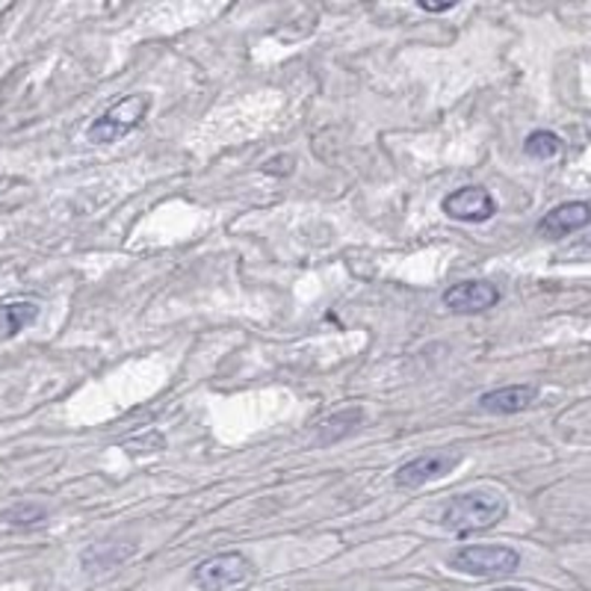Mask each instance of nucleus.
Returning a JSON list of instances; mask_svg holds the SVG:
<instances>
[{"label":"nucleus","mask_w":591,"mask_h":591,"mask_svg":"<svg viewBox=\"0 0 591 591\" xmlns=\"http://www.w3.org/2000/svg\"><path fill=\"white\" fill-rule=\"evenodd\" d=\"M589 246H591V242H589Z\"/></svg>","instance_id":"dca6fc26"},{"label":"nucleus","mask_w":591,"mask_h":591,"mask_svg":"<svg viewBox=\"0 0 591 591\" xmlns=\"http://www.w3.org/2000/svg\"><path fill=\"white\" fill-rule=\"evenodd\" d=\"M497 591H523V589H497Z\"/></svg>","instance_id":"2eb2a0df"},{"label":"nucleus","mask_w":591,"mask_h":591,"mask_svg":"<svg viewBox=\"0 0 591 591\" xmlns=\"http://www.w3.org/2000/svg\"><path fill=\"white\" fill-rule=\"evenodd\" d=\"M417 7H421V10H426V12H447V10H453V7H456V0H444V3H432V0H421Z\"/></svg>","instance_id":"4468645a"},{"label":"nucleus","mask_w":591,"mask_h":591,"mask_svg":"<svg viewBox=\"0 0 591 591\" xmlns=\"http://www.w3.org/2000/svg\"><path fill=\"white\" fill-rule=\"evenodd\" d=\"M251 573H255V568H251L249 559L237 553V550H228V553H216L201 564H196L193 582L201 591H228L242 585Z\"/></svg>","instance_id":"20e7f679"},{"label":"nucleus","mask_w":591,"mask_h":591,"mask_svg":"<svg viewBox=\"0 0 591 591\" xmlns=\"http://www.w3.org/2000/svg\"><path fill=\"white\" fill-rule=\"evenodd\" d=\"M361 417H364V412H361V408H350V412L334 414L332 421H325L323 423V432H320V440H325V444H332V440L343 438L346 432H352V429H355V426H359Z\"/></svg>","instance_id":"ddd939ff"},{"label":"nucleus","mask_w":591,"mask_h":591,"mask_svg":"<svg viewBox=\"0 0 591 591\" xmlns=\"http://www.w3.org/2000/svg\"><path fill=\"white\" fill-rule=\"evenodd\" d=\"M148 107H152V98L145 92H136V95H127L110 107L107 113H101L90 127V143L95 145H113L118 139H125L134 127L143 125V118L148 116Z\"/></svg>","instance_id":"f03ea898"},{"label":"nucleus","mask_w":591,"mask_h":591,"mask_svg":"<svg viewBox=\"0 0 591 591\" xmlns=\"http://www.w3.org/2000/svg\"><path fill=\"white\" fill-rule=\"evenodd\" d=\"M523 152L529 157H536V160H550L556 154L562 152V139L550 131H536V134L527 136V143H523Z\"/></svg>","instance_id":"f8f14e48"},{"label":"nucleus","mask_w":591,"mask_h":591,"mask_svg":"<svg viewBox=\"0 0 591 591\" xmlns=\"http://www.w3.org/2000/svg\"><path fill=\"white\" fill-rule=\"evenodd\" d=\"M444 214L458 222H488L497 214V201L483 187H462L444 198Z\"/></svg>","instance_id":"423d86ee"},{"label":"nucleus","mask_w":591,"mask_h":591,"mask_svg":"<svg viewBox=\"0 0 591 591\" xmlns=\"http://www.w3.org/2000/svg\"><path fill=\"white\" fill-rule=\"evenodd\" d=\"M458 462H462V453H458V449H429V453H421V456L408 458L405 465L396 467L394 483L400 485V488H423V485L453 474V467H456Z\"/></svg>","instance_id":"39448f33"},{"label":"nucleus","mask_w":591,"mask_h":591,"mask_svg":"<svg viewBox=\"0 0 591 591\" xmlns=\"http://www.w3.org/2000/svg\"><path fill=\"white\" fill-rule=\"evenodd\" d=\"M500 302V290L491 281H462L444 293V305L456 314H485Z\"/></svg>","instance_id":"0eeeda50"},{"label":"nucleus","mask_w":591,"mask_h":591,"mask_svg":"<svg viewBox=\"0 0 591 591\" xmlns=\"http://www.w3.org/2000/svg\"><path fill=\"white\" fill-rule=\"evenodd\" d=\"M48 518L45 506H39L33 500H19L7 506V509L0 511V520L3 523H10V527H37L42 520Z\"/></svg>","instance_id":"9b49d317"},{"label":"nucleus","mask_w":591,"mask_h":591,"mask_svg":"<svg viewBox=\"0 0 591 591\" xmlns=\"http://www.w3.org/2000/svg\"><path fill=\"white\" fill-rule=\"evenodd\" d=\"M37 302H7V305H0V341L19 338L28 325L37 323Z\"/></svg>","instance_id":"9d476101"},{"label":"nucleus","mask_w":591,"mask_h":591,"mask_svg":"<svg viewBox=\"0 0 591 591\" xmlns=\"http://www.w3.org/2000/svg\"><path fill=\"white\" fill-rule=\"evenodd\" d=\"M518 550L500 545L462 547V550L449 556V568L470 573V577H506V573L518 571Z\"/></svg>","instance_id":"7ed1b4c3"},{"label":"nucleus","mask_w":591,"mask_h":591,"mask_svg":"<svg viewBox=\"0 0 591 591\" xmlns=\"http://www.w3.org/2000/svg\"><path fill=\"white\" fill-rule=\"evenodd\" d=\"M506 497L494 491H467L449 497L438 511V523L456 536H474L485 529L497 527L506 518Z\"/></svg>","instance_id":"f257e3e1"},{"label":"nucleus","mask_w":591,"mask_h":591,"mask_svg":"<svg viewBox=\"0 0 591 591\" xmlns=\"http://www.w3.org/2000/svg\"><path fill=\"white\" fill-rule=\"evenodd\" d=\"M538 400V391L532 385H511L497 387L479 396V408L488 414H518L527 412L529 405Z\"/></svg>","instance_id":"1a4fd4ad"},{"label":"nucleus","mask_w":591,"mask_h":591,"mask_svg":"<svg viewBox=\"0 0 591 591\" xmlns=\"http://www.w3.org/2000/svg\"><path fill=\"white\" fill-rule=\"evenodd\" d=\"M585 225H591V205H585V201H564V205L553 207L550 214H545V219L538 222V234L550 237V240H559V237L580 231Z\"/></svg>","instance_id":"6e6552de"}]
</instances>
